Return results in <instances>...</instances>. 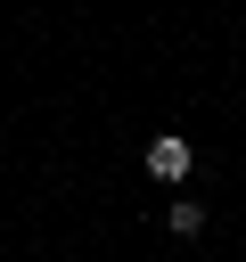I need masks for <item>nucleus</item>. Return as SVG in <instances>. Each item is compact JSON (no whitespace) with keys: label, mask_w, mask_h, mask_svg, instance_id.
I'll return each mask as SVG.
<instances>
[{"label":"nucleus","mask_w":246,"mask_h":262,"mask_svg":"<svg viewBox=\"0 0 246 262\" xmlns=\"http://www.w3.org/2000/svg\"><path fill=\"white\" fill-rule=\"evenodd\" d=\"M164 221H172V237H197V229H205V205H197V196H172Z\"/></svg>","instance_id":"nucleus-2"},{"label":"nucleus","mask_w":246,"mask_h":262,"mask_svg":"<svg viewBox=\"0 0 246 262\" xmlns=\"http://www.w3.org/2000/svg\"><path fill=\"white\" fill-rule=\"evenodd\" d=\"M189 164H197V147H189L180 131H156V139H148V172H156L164 188H172V180H189Z\"/></svg>","instance_id":"nucleus-1"}]
</instances>
